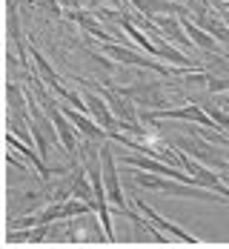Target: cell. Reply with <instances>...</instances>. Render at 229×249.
<instances>
[{"label": "cell", "mask_w": 229, "mask_h": 249, "mask_svg": "<svg viewBox=\"0 0 229 249\" xmlns=\"http://www.w3.org/2000/svg\"><path fill=\"white\" fill-rule=\"evenodd\" d=\"M135 183L143 186V189H158V192H166V195H178V198H198V200H221L218 195H212V189H198L195 183H183V180H175V178H158L155 172H143L135 175Z\"/></svg>", "instance_id": "6da1fadb"}, {"label": "cell", "mask_w": 229, "mask_h": 249, "mask_svg": "<svg viewBox=\"0 0 229 249\" xmlns=\"http://www.w3.org/2000/svg\"><path fill=\"white\" fill-rule=\"evenodd\" d=\"M172 146H178L180 152H186V155H192L198 163H206V166H215V169H224L229 166V152L221 149V146H215V143H209L206 138H192V135H180V138H172Z\"/></svg>", "instance_id": "7a4b0ae2"}, {"label": "cell", "mask_w": 229, "mask_h": 249, "mask_svg": "<svg viewBox=\"0 0 229 249\" xmlns=\"http://www.w3.org/2000/svg\"><path fill=\"white\" fill-rule=\"evenodd\" d=\"M115 152L109 143L101 146V175H103V186H106V195L109 200L118 206L115 212H126V200H123V192H121V178H118V166H115Z\"/></svg>", "instance_id": "3957f363"}, {"label": "cell", "mask_w": 229, "mask_h": 249, "mask_svg": "<svg viewBox=\"0 0 229 249\" xmlns=\"http://www.w3.org/2000/svg\"><path fill=\"white\" fill-rule=\"evenodd\" d=\"M43 112H49L52 126H54V135H57L60 146L69 152V158H75V152H77V135H75V129L69 126V118L63 115V109H60L54 100H49V103L43 106Z\"/></svg>", "instance_id": "277c9868"}, {"label": "cell", "mask_w": 229, "mask_h": 249, "mask_svg": "<svg viewBox=\"0 0 229 249\" xmlns=\"http://www.w3.org/2000/svg\"><path fill=\"white\" fill-rule=\"evenodd\" d=\"M152 20H155V26H158V32H160V37H166L169 43L183 46V49H192V46H195V43L189 40L186 29H180V15H158Z\"/></svg>", "instance_id": "5b68a950"}, {"label": "cell", "mask_w": 229, "mask_h": 249, "mask_svg": "<svg viewBox=\"0 0 229 249\" xmlns=\"http://www.w3.org/2000/svg\"><path fill=\"white\" fill-rule=\"evenodd\" d=\"M60 109H63V115H66L89 141H106V138H109V132H106L95 118H86V112H77L75 106H72V109H69V106H60Z\"/></svg>", "instance_id": "8992f818"}, {"label": "cell", "mask_w": 229, "mask_h": 249, "mask_svg": "<svg viewBox=\"0 0 229 249\" xmlns=\"http://www.w3.org/2000/svg\"><path fill=\"white\" fill-rule=\"evenodd\" d=\"M138 15H146V18H158V15H183V3H172V0H129Z\"/></svg>", "instance_id": "52a82bcc"}, {"label": "cell", "mask_w": 229, "mask_h": 249, "mask_svg": "<svg viewBox=\"0 0 229 249\" xmlns=\"http://www.w3.org/2000/svg\"><path fill=\"white\" fill-rule=\"evenodd\" d=\"M138 209H141V212H143V215H146V218H149V221H152V224L158 226V229H163V232H172V238H178V241H183V244H198V238H195V235L183 232L180 226H175L172 221H166L163 215H158L152 206H146L143 200H138Z\"/></svg>", "instance_id": "ba28073f"}, {"label": "cell", "mask_w": 229, "mask_h": 249, "mask_svg": "<svg viewBox=\"0 0 229 249\" xmlns=\"http://www.w3.org/2000/svg\"><path fill=\"white\" fill-rule=\"evenodd\" d=\"M180 26L186 29V35H189V40L198 46V49H204V52H218V46H221V40L218 37H212L206 29H201V26L195 23V20H189L186 18V12L180 15Z\"/></svg>", "instance_id": "9c48e42d"}, {"label": "cell", "mask_w": 229, "mask_h": 249, "mask_svg": "<svg viewBox=\"0 0 229 249\" xmlns=\"http://www.w3.org/2000/svg\"><path fill=\"white\" fill-rule=\"evenodd\" d=\"M86 172H89L86 166L72 172V195H75V198H80V200H86V203H98V200H95V186H89Z\"/></svg>", "instance_id": "30bf717a"}, {"label": "cell", "mask_w": 229, "mask_h": 249, "mask_svg": "<svg viewBox=\"0 0 229 249\" xmlns=\"http://www.w3.org/2000/svg\"><path fill=\"white\" fill-rule=\"evenodd\" d=\"M195 103H198V106H201L206 115L221 126V129H227V132H229V115H227V109H224V106H215V103L209 100V95H206V100H195Z\"/></svg>", "instance_id": "8fae6325"}, {"label": "cell", "mask_w": 229, "mask_h": 249, "mask_svg": "<svg viewBox=\"0 0 229 249\" xmlns=\"http://www.w3.org/2000/svg\"><path fill=\"white\" fill-rule=\"evenodd\" d=\"M209 72V69H206ZM229 89V77H218L209 72V83H206V95H218V92H227Z\"/></svg>", "instance_id": "7c38bea8"}, {"label": "cell", "mask_w": 229, "mask_h": 249, "mask_svg": "<svg viewBox=\"0 0 229 249\" xmlns=\"http://www.w3.org/2000/svg\"><path fill=\"white\" fill-rule=\"evenodd\" d=\"M35 6H37V9H43V12H49V15H54V18H60V15H63V6H60L57 0H35Z\"/></svg>", "instance_id": "4fadbf2b"}, {"label": "cell", "mask_w": 229, "mask_h": 249, "mask_svg": "<svg viewBox=\"0 0 229 249\" xmlns=\"http://www.w3.org/2000/svg\"><path fill=\"white\" fill-rule=\"evenodd\" d=\"M60 6H63V15H69V12H77V9H83L80 6V0H57Z\"/></svg>", "instance_id": "5bb4252c"}]
</instances>
